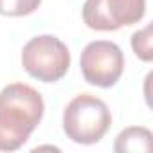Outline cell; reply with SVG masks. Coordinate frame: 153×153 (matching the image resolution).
Masks as SVG:
<instances>
[{"label": "cell", "mask_w": 153, "mask_h": 153, "mask_svg": "<svg viewBox=\"0 0 153 153\" xmlns=\"http://www.w3.org/2000/svg\"><path fill=\"white\" fill-rule=\"evenodd\" d=\"M42 94L25 83H9L0 90V151L20 149L42 123Z\"/></svg>", "instance_id": "obj_1"}, {"label": "cell", "mask_w": 153, "mask_h": 153, "mask_svg": "<svg viewBox=\"0 0 153 153\" xmlns=\"http://www.w3.org/2000/svg\"><path fill=\"white\" fill-rule=\"evenodd\" d=\"M146 0H87L81 16L88 29L117 31L144 18Z\"/></svg>", "instance_id": "obj_5"}, {"label": "cell", "mask_w": 153, "mask_h": 153, "mask_svg": "<svg viewBox=\"0 0 153 153\" xmlns=\"http://www.w3.org/2000/svg\"><path fill=\"white\" fill-rule=\"evenodd\" d=\"M22 67L42 83H56L70 68V51L59 38L40 34L24 45Z\"/></svg>", "instance_id": "obj_3"}, {"label": "cell", "mask_w": 153, "mask_h": 153, "mask_svg": "<svg viewBox=\"0 0 153 153\" xmlns=\"http://www.w3.org/2000/svg\"><path fill=\"white\" fill-rule=\"evenodd\" d=\"M131 49L135 56L146 63L153 59V49H151V25H146L140 31H135L131 34Z\"/></svg>", "instance_id": "obj_8"}, {"label": "cell", "mask_w": 153, "mask_h": 153, "mask_svg": "<svg viewBox=\"0 0 153 153\" xmlns=\"http://www.w3.org/2000/svg\"><path fill=\"white\" fill-rule=\"evenodd\" d=\"M42 4V0H0V15L2 16H27L34 13Z\"/></svg>", "instance_id": "obj_7"}, {"label": "cell", "mask_w": 153, "mask_h": 153, "mask_svg": "<svg viewBox=\"0 0 153 153\" xmlns=\"http://www.w3.org/2000/svg\"><path fill=\"white\" fill-rule=\"evenodd\" d=\"M79 67L87 83L99 88H110L124 72V54L117 43L96 40L83 49Z\"/></svg>", "instance_id": "obj_4"}, {"label": "cell", "mask_w": 153, "mask_h": 153, "mask_svg": "<svg viewBox=\"0 0 153 153\" xmlns=\"http://www.w3.org/2000/svg\"><path fill=\"white\" fill-rule=\"evenodd\" d=\"M153 135L144 126H130L123 130L114 144V151L117 153H139V151H151Z\"/></svg>", "instance_id": "obj_6"}, {"label": "cell", "mask_w": 153, "mask_h": 153, "mask_svg": "<svg viewBox=\"0 0 153 153\" xmlns=\"http://www.w3.org/2000/svg\"><path fill=\"white\" fill-rule=\"evenodd\" d=\"M112 124V114L106 103L92 94L76 96L63 112V131L76 144L99 142Z\"/></svg>", "instance_id": "obj_2"}]
</instances>
